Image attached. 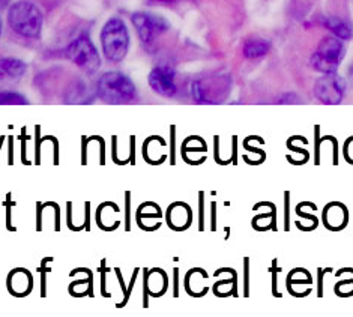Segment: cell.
<instances>
[{"instance_id": "6da1fadb", "label": "cell", "mask_w": 353, "mask_h": 317, "mask_svg": "<svg viewBox=\"0 0 353 317\" xmlns=\"http://www.w3.org/2000/svg\"><path fill=\"white\" fill-rule=\"evenodd\" d=\"M97 95L105 104H128L136 98L132 80L122 72H105L97 83Z\"/></svg>"}, {"instance_id": "7a4b0ae2", "label": "cell", "mask_w": 353, "mask_h": 317, "mask_svg": "<svg viewBox=\"0 0 353 317\" xmlns=\"http://www.w3.org/2000/svg\"><path fill=\"white\" fill-rule=\"evenodd\" d=\"M8 24L20 37L38 38L43 30V14L35 3L21 0L10 8Z\"/></svg>"}, {"instance_id": "3957f363", "label": "cell", "mask_w": 353, "mask_h": 317, "mask_svg": "<svg viewBox=\"0 0 353 317\" xmlns=\"http://www.w3.org/2000/svg\"><path fill=\"white\" fill-rule=\"evenodd\" d=\"M104 56L110 62H121L128 54L130 33L121 19H110L101 32Z\"/></svg>"}, {"instance_id": "277c9868", "label": "cell", "mask_w": 353, "mask_h": 317, "mask_svg": "<svg viewBox=\"0 0 353 317\" xmlns=\"http://www.w3.org/2000/svg\"><path fill=\"white\" fill-rule=\"evenodd\" d=\"M344 57V44L337 37H326L317 45V50L311 56V66L313 70L327 74L335 72Z\"/></svg>"}, {"instance_id": "5b68a950", "label": "cell", "mask_w": 353, "mask_h": 317, "mask_svg": "<svg viewBox=\"0 0 353 317\" xmlns=\"http://www.w3.org/2000/svg\"><path fill=\"white\" fill-rule=\"evenodd\" d=\"M66 57L74 65H77L83 72L89 74V76L95 74L101 66L98 50L88 37H80L72 41L68 48H66Z\"/></svg>"}, {"instance_id": "8992f818", "label": "cell", "mask_w": 353, "mask_h": 317, "mask_svg": "<svg viewBox=\"0 0 353 317\" xmlns=\"http://www.w3.org/2000/svg\"><path fill=\"white\" fill-rule=\"evenodd\" d=\"M313 90L314 96L322 104L335 105L343 101L344 94H346V81L337 72H327L316 80Z\"/></svg>"}, {"instance_id": "52a82bcc", "label": "cell", "mask_w": 353, "mask_h": 317, "mask_svg": "<svg viewBox=\"0 0 353 317\" xmlns=\"http://www.w3.org/2000/svg\"><path fill=\"white\" fill-rule=\"evenodd\" d=\"M131 21L139 33L141 43L146 45L152 44L158 35H161L163 32L169 29V23L163 17H158L155 14L137 12L131 17Z\"/></svg>"}, {"instance_id": "ba28073f", "label": "cell", "mask_w": 353, "mask_h": 317, "mask_svg": "<svg viewBox=\"0 0 353 317\" xmlns=\"http://www.w3.org/2000/svg\"><path fill=\"white\" fill-rule=\"evenodd\" d=\"M148 80L149 86L161 96L170 98L178 92V88H176L174 83V71L170 66H157V68L150 71Z\"/></svg>"}, {"instance_id": "9c48e42d", "label": "cell", "mask_w": 353, "mask_h": 317, "mask_svg": "<svg viewBox=\"0 0 353 317\" xmlns=\"http://www.w3.org/2000/svg\"><path fill=\"white\" fill-rule=\"evenodd\" d=\"M28 66L15 57H0V81H19L26 74Z\"/></svg>"}, {"instance_id": "30bf717a", "label": "cell", "mask_w": 353, "mask_h": 317, "mask_svg": "<svg viewBox=\"0 0 353 317\" xmlns=\"http://www.w3.org/2000/svg\"><path fill=\"white\" fill-rule=\"evenodd\" d=\"M271 45H269L268 41L262 38H250L243 44V56L247 59H260L269 53Z\"/></svg>"}, {"instance_id": "8fae6325", "label": "cell", "mask_w": 353, "mask_h": 317, "mask_svg": "<svg viewBox=\"0 0 353 317\" xmlns=\"http://www.w3.org/2000/svg\"><path fill=\"white\" fill-rule=\"evenodd\" d=\"M325 28L330 29L335 37L340 38L341 41L343 39H350L353 32H352V28L349 26V24L346 21H343L340 19H326L325 20Z\"/></svg>"}, {"instance_id": "7c38bea8", "label": "cell", "mask_w": 353, "mask_h": 317, "mask_svg": "<svg viewBox=\"0 0 353 317\" xmlns=\"http://www.w3.org/2000/svg\"><path fill=\"white\" fill-rule=\"evenodd\" d=\"M0 104H6V105L20 104V105H23V104H28V99L23 95L17 94V92L3 90V92H0Z\"/></svg>"}, {"instance_id": "4fadbf2b", "label": "cell", "mask_w": 353, "mask_h": 317, "mask_svg": "<svg viewBox=\"0 0 353 317\" xmlns=\"http://www.w3.org/2000/svg\"><path fill=\"white\" fill-rule=\"evenodd\" d=\"M155 3H163V5H173V3H178L179 0H152Z\"/></svg>"}, {"instance_id": "5bb4252c", "label": "cell", "mask_w": 353, "mask_h": 317, "mask_svg": "<svg viewBox=\"0 0 353 317\" xmlns=\"http://www.w3.org/2000/svg\"><path fill=\"white\" fill-rule=\"evenodd\" d=\"M8 3H10V0H0V8H3V6H6Z\"/></svg>"}, {"instance_id": "9a60e30c", "label": "cell", "mask_w": 353, "mask_h": 317, "mask_svg": "<svg viewBox=\"0 0 353 317\" xmlns=\"http://www.w3.org/2000/svg\"><path fill=\"white\" fill-rule=\"evenodd\" d=\"M0 35H2V20H0Z\"/></svg>"}]
</instances>
